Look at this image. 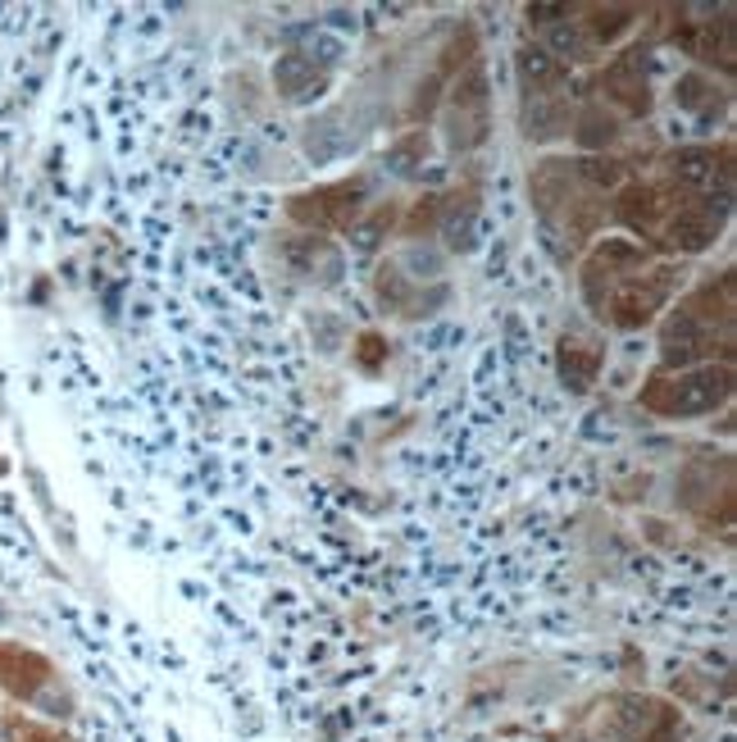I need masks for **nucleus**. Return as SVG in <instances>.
<instances>
[{"mask_svg":"<svg viewBox=\"0 0 737 742\" xmlns=\"http://www.w3.org/2000/svg\"><path fill=\"white\" fill-rule=\"evenodd\" d=\"M728 397H733V364H697V369H679V374H655L642 388V406L665 419L710 415Z\"/></svg>","mask_w":737,"mask_h":742,"instance_id":"nucleus-1","label":"nucleus"},{"mask_svg":"<svg viewBox=\"0 0 737 742\" xmlns=\"http://www.w3.org/2000/svg\"><path fill=\"white\" fill-rule=\"evenodd\" d=\"M441 132L456 156H469L487 141L492 132V92H487V68L474 55L456 78H451V96H447V114H441Z\"/></svg>","mask_w":737,"mask_h":742,"instance_id":"nucleus-2","label":"nucleus"},{"mask_svg":"<svg viewBox=\"0 0 737 742\" xmlns=\"http://www.w3.org/2000/svg\"><path fill=\"white\" fill-rule=\"evenodd\" d=\"M364 201H368V178H342V183H324V187L287 196V214L291 224H301L310 233H346L360 224Z\"/></svg>","mask_w":737,"mask_h":742,"instance_id":"nucleus-3","label":"nucleus"},{"mask_svg":"<svg viewBox=\"0 0 737 742\" xmlns=\"http://www.w3.org/2000/svg\"><path fill=\"white\" fill-rule=\"evenodd\" d=\"M674 282H679L674 269H660V264L655 269H642V273L624 278L610 291V301H606L601 315H610L615 328H646L660 310H665L670 296H674Z\"/></svg>","mask_w":737,"mask_h":742,"instance_id":"nucleus-4","label":"nucleus"},{"mask_svg":"<svg viewBox=\"0 0 737 742\" xmlns=\"http://www.w3.org/2000/svg\"><path fill=\"white\" fill-rule=\"evenodd\" d=\"M642 269H651V255H646L637 242H628V237H606L592 255L582 260V296H587V306L601 315L606 301H610V291H615L624 278L642 273Z\"/></svg>","mask_w":737,"mask_h":742,"instance_id":"nucleus-5","label":"nucleus"},{"mask_svg":"<svg viewBox=\"0 0 737 742\" xmlns=\"http://www.w3.org/2000/svg\"><path fill=\"white\" fill-rule=\"evenodd\" d=\"M724 224H728V205L706 201V196L679 201L670 210V219H665V246L679 251V255H697V251H706V246L719 242Z\"/></svg>","mask_w":737,"mask_h":742,"instance_id":"nucleus-6","label":"nucleus"},{"mask_svg":"<svg viewBox=\"0 0 737 742\" xmlns=\"http://www.w3.org/2000/svg\"><path fill=\"white\" fill-rule=\"evenodd\" d=\"M601 92L606 101L624 114V119H642L651 114V78H646V55L642 50H624L601 68ZM601 101V105H606Z\"/></svg>","mask_w":737,"mask_h":742,"instance_id":"nucleus-7","label":"nucleus"},{"mask_svg":"<svg viewBox=\"0 0 737 742\" xmlns=\"http://www.w3.org/2000/svg\"><path fill=\"white\" fill-rule=\"evenodd\" d=\"M582 192V178L573 169V160H542L528 178V196H533V210L546 219V224H555V219L564 214V205Z\"/></svg>","mask_w":737,"mask_h":742,"instance_id":"nucleus-8","label":"nucleus"},{"mask_svg":"<svg viewBox=\"0 0 737 742\" xmlns=\"http://www.w3.org/2000/svg\"><path fill=\"white\" fill-rule=\"evenodd\" d=\"M674 196H679V187L633 183V187L619 192V201H615V219H619L624 228H633V233H651L660 219H670V210L679 205Z\"/></svg>","mask_w":737,"mask_h":742,"instance_id":"nucleus-9","label":"nucleus"},{"mask_svg":"<svg viewBox=\"0 0 737 742\" xmlns=\"http://www.w3.org/2000/svg\"><path fill=\"white\" fill-rule=\"evenodd\" d=\"M273 87L282 101H310L328 87V68L315 64V55H306V50H287L273 64Z\"/></svg>","mask_w":737,"mask_h":742,"instance_id":"nucleus-10","label":"nucleus"},{"mask_svg":"<svg viewBox=\"0 0 737 742\" xmlns=\"http://www.w3.org/2000/svg\"><path fill=\"white\" fill-rule=\"evenodd\" d=\"M728 465V456H697V460H688L683 465V474H679V501L688 505V510H701L706 519H710V510H715V496L719 501H733V483L728 487H715V469H724Z\"/></svg>","mask_w":737,"mask_h":742,"instance_id":"nucleus-11","label":"nucleus"},{"mask_svg":"<svg viewBox=\"0 0 737 742\" xmlns=\"http://www.w3.org/2000/svg\"><path fill=\"white\" fill-rule=\"evenodd\" d=\"M569 132V96L555 92H524V137L528 141H555Z\"/></svg>","mask_w":737,"mask_h":742,"instance_id":"nucleus-12","label":"nucleus"},{"mask_svg":"<svg viewBox=\"0 0 737 742\" xmlns=\"http://www.w3.org/2000/svg\"><path fill=\"white\" fill-rule=\"evenodd\" d=\"M601 360H606V351L597 342H587L578 333H564L560 337V379H564V388L587 392V388L597 383V374H601Z\"/></svg>","mask_w":737,"mask_h":742,"instance_id":"nucleus-13","label":"nucleus"},{"mask_svg":"<svg viewBox=\"0 0 737 742\" xmlns=\"http://www.w3.org/2000/svg\"><path fill=\"white\" fill-rule=\"evenodd\" d=\"M674 101H679V110L697 114L701 123H710L715 114H724V110H728V92H719V87H715V78H706V73H697V68L679 78Z\"/></svg>","mask_w":737,"mask_h":742,"instance_id":"nucleus-14","label":"nucleus"},{"mask_svg":"<svg viewBox=\"0 0 737 742\" xmlns=\"http://www.w3.org/2000/svg\"><path fill=\"white\" fill-rule=\"evenodd\" d=\"M619 114L615 110H606L601 101H592V105H582V114L573 119V141L582 146V151H592V156H601L610 141H619Z\"/></svg>","mask_w":737,"mask_h":742,"instance_id":"nucleus-15","label":"nucleus"},{"mask_svg":"<svg viewBox=\"0 0 737 742\" xmlns=\"http://www.w3.org/2000/svg\"><path fill=\"white\" fill-rule=\"evenodd\" d=\"M514 68H519V87L524 92H555V87H564V64L551 50H542V46H519Z\"/></svg>","mask_w":737,"mask_h":742,"instance_id":"nucleus-16","label":"nucleus"},{"mask_svg":"<svg viewBox=\"0 0 737 742\" xmlns=\"http://www.w3.org/2000/svg\"><path fill=\"white\" fill-rule=\"evenodd\" d=\"M287 260H291V269L306 273V278H315V269H324L319 273L324 282H337V273H342V255H337V246L328 237H297V242L287 246Z\"/></svg>","mask_w":737,"mask_h":742,"instance_id":"nucleus-17","label":"nucleus"},{"mask_svg":"<svg viewBox=\"0 0 737 742\" xmlns=\"http://www.w3.org/2000/svg\"><path fill=\"white\" fill-rule=\"evenodd\" d=\"M637 5H592L587 10V19H578L582 23V32L592 37V46H615L633 23H637Z\"/></svg>","mask_w":737,"mask_h":742,"instance_id":"nucleus-18","label":"nucleus"},{"mask_svg":"<svg viewBox=\"0 0 737 742\" xmlns=\"http://www.w3.org/2000/svg\"><path fill=\"white\" fill-rule=\"evenodd\" d=\"M542 50H551V55L564 64V59H587L597 46H592V37L582 32V23H578V19H564V23H555V28H551V37H546V46H542Z\"/></svg>","mask_w":737,"mask_h":742,"instance_id":"nucleus-19","label":"nucleus"},{"mask_svg":"<svg viewBox=\"0 0 737 742\" xmlns=\"http://www.w3.org/2000/svg\"><path fill=\"white\" fill-rule=\"evenodd\" d=\"M423 156H428V128H414V132H405L396 146H392V169L396 174H414L419 165H423Z\"/></svg>","mask_w":737,"mask_h":742,"instance_id":"nucleus-20","label":"nucleus"},{"mask_svg":"<svg viewBox=\"0 0 737 742\" xmlns=\"http://www.w3.org/2000/svg\"><path fill=\"white\" fill-rule=\"evenodd\" d=\"M441 224V196H423L410 214H405V224H401V233L405 237H423L428 228H437Z\"/></svg>","mask_w":737,"mask_h":742,"instance_id":"nucleus-21","label":"nucleus"},{"mask_svg":"<svg viewBox=\"0 0 737 742\" xmlns=\"http://www.w3.org/2000/svg\"><path fill=\"white\" fill-rule=\"evenodd\" d=\"M383 360H387V342L378 337V333H360V342H355V364L360 369H383Z\"/></svg>","mask_w":737,"mask_h":742,"instance_id":"nucleus-22","label":"nucleus"},{"mask_svg":"<svg viewBox=\"0 0 737 742\" xmlns=\"http://www.w3.org/2000/svg\"><path fill=\"white\" fill-rule=\"evenodd\" d=\"M383 228H392V205H378L374 214H368V224L355 228V246H360V251H374V242H378Z\"/></svg>","mask_w":737,"mask_h":742,"instance_id":"nucleus-23","label":"nucleus"}]
</instances>
